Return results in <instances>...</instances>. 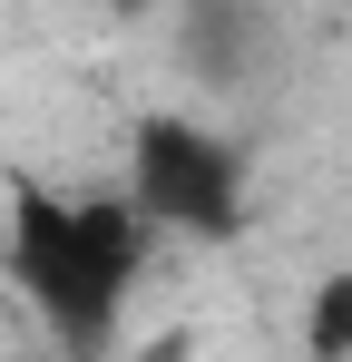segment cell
<instances>
[{
    "label": "cell",
    "mask_w": 352,
    "mask_h": 362,
    "mask_svg": "<svg viewBox=\"0 0 352 362\" xmlns=\"http://www.w3.org/2000/svg\"><path fill=\"white\" fill-rule=\"evenodd\" d=\"M147 206L127 196H49V186H20L10 196V274L30 284V303L49 313V333L69 353H98L117 333V303L147 264Z\"/></svg>",
    "instance_id": "6da1fadb"
},
{
    "label": "cell",
    "mask_w": 352,
    "mask_h": 362,
    "mask_svg": "<svg viewBox=\"0 0 352 362\" xmlns=\"http://www.w3.org/2000/svg\"><path fill=\"white\" fill-rule=\"evenodd\" d=\"M127 196H137L157 226H186V235H235V226H245V157H235L216 127L137 118V147H127Z\"/></svg>",
    "instance_id": "7a4b0ae2"
},
{
    "label": "cell",
    "mask_w": 352,
    "mask_h": 362,
    "mask_svg": "<svg viewBox=\"0 0 352 362\" xmlns=\"http://www.w3.org/2000/svg\"><path fill=\"white\" fill-rule=\"evenodd\" d=\"M254 40H264V20H254L245 0H196V10H186V49H196L206 78H235Z\"/></svg>",
    "instance_id": "3957f363"
},
{
    "label": "cell",
    "mask_w": 352,
    "mask_h": 362,
    "mask_svg": "<svg viewBox=\"0 0 352 362\" xmlns=\"http://www.w3.org/2000/svg\"><path fill=\"white\" fill-rule=\"evenodd\" d=\"M303 343L333 362V353H352V274H333L323 294H313V313H303Z\"/></svg>",
    "instance_id": "277c9868"
}]
</instances>
